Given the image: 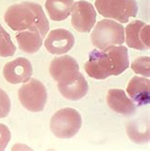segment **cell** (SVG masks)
<instances>
[{"label": "cell", "instance_id": "8992f818", "mask_svg": "<svg viewBox=\"0 0 150 151\" xmlns=\"http://www.w3.org/2000/svg\"><path fill=\"white\" fill-rule=\"evenodd\" d=\"M18 99L26 109L39 112L44 109L48 92L44 84L37 79H29L18 90Z\"/></svg>", "mask_w": 150, "mask_h": 151}, {"label": "cell", "instance_id": "4fadbf2b", "mask_svg": "<svg viewBox=\"0 0 150 151\" xmlns=\"http://www.w3.org/2000/svg\"><path fill=\"white\" fill-rule=\"evenodd\" d=\"M126 92L138 106L150 103V81L148 78L134 76L126 87Z\"/></svg>", "mask_w": 150, "mask_h": 151}, {"label": "cell", "instance_id": "8fae6325", "mask_svg": "<svg viewBox=\"0 0 150 151\" xmlns=\"http://www.w3.org/2000/svg\"><path fill=\"white\" fill-rule=\"evenodd\" d=\"M74 36L66 29H55L50 31L45 41L46 50L51 54H64L74 46Z\"/></svg>", "mask_w": 150, "mask_h": 151}, {"label": "cell", "instance_id": "ffe728a7", "mask_svg": "<svg viewBox=\"0 0 150 151\" xmlns=\"http://www.w3.org/2000/svg\"><path fill=\"white\" fill-rule=\"evenodd\" d=\"M11 131L4 124H0V151L5 150L9 142L11 141Z\"/></svg>", "mask_w": 150, "mask_h": 151}, {"label": "cell", "instance_id": "ba28073f", "mask_svg": "<svg viewBox=\"0 0 150 151\" xmlns=\"http://www.w3.org/2000/svg\"><path fill=\"white\" fill-rule=\"evenodd\" d=\"M96 11L91 3L81 0L73 4L71 10V25L79 32H90L96 23Z\"/></svg>", "mask_w": 150, "mask_h": 151}, {"label": "cell", "instance_id": "7a4b0ae2", "mask_svg": "<svg viewBox=\"0 0 150 151\" xmlns=\"http://www.w3.org/2000/svg\"><path fill=\"white\" fill-rule=\"evenodd\" d=\"M4 20L12 31H38L42 38L50 31V23L41 5L34 2H23L10 6L4 14Z\"/></svg>", "mask_w": 150, "mask_h": 151}, {"label": "cell", "instance_id": "30bf717a", "mask_svg": "<svg viewBox=\"0 0 150 151\" xmlns=\"http://www.w3.org/2000/svg\"><path fill=\"white\" fill-rule=\"evenodd\" d=\"M32 66L29 59L18 57L8 62L3 68V76L10 84L27 83L32 78Z\"/></svg>", "mask_w": 150, "mask_h": 151}, {"label": "cell", "instance_id": "277c9868", "mask_svg": "<svg viewBox=\"0 0 150 151\" xmlns=\"http://www.w3.org/2000/svg\"><path fill=\"white\" fill-rule=\"evenodd\" d=\"M82 127V117L78 111L71 107L57 110L50 122V131L59 139L74 137Z\"/></svg>", "mask_w": 150, "mask_h": 151}, {"label": "cell", "instance_id": "2e32d148", "mask_svg": "<svg viewBox=\"0 0 150 151\" xmlns=\"http://www.w3.org/2000/svg\"><path fill=\"white\" fill-rule=\"evenodd\" d=\"M73 4V0H46L45 7L51 20L63 21L70 16Z\"/></svg>", "mask_w": 150, "mask_h": 151}, {"label": "cell", "instance_id": "9c48e42d", "mask_svg": "<svg viewBox=\"0 0 150 151\" xmlns=\"http://www.w3.org/2000/svg\"><path fill=\"white\" fill-rule=\"evenodd\" d=\"M125 41L128 47L138 50H149L150 26L141 20H134L125 29Z\"/></svg>", "mask_w": 150, "mask_h": 151}, {"label": "cell", "instance_id": "3957f363", "mask_svg": "<svg viewBox=\"0 0 150 151\" xmlns=\"http://www.w3.org/2000/svg\"><path fill=\"white\" fill-rule=\"evenodd\" d=\"M90 38L92 45L100 50L111 46L123 45L125 42V28L113 20L103 19L96 23Z\"/></svg>", "mask_w": 150, "mask_h": 151}, {"label": "cell", "instance_id": "ac0fdd59", "mask_svg": "<svg viewBox=\"0 0 150 151\" xmlns=\"http://www.w3.org/2000/svg\"><path fill=\"white\" fill-rule=\"evenodd\" d=\"M131 68L135 73L144 77L150 76V58L148 56H141L131 63Z\"/></svg>", "mask_w": 150, "mask_h": 151}, {"label": "cell", "instance_id": "52a82bcc", "mask_svg": "<svg viewBox=\"0 0 150 151\" xmlns=\"http://www.w3.org/2000/svg\"><path fill=\"white\" fill-rule=\"evenodd\" d=\"M49 70L51 78L58 84L70 83L80 74L78 63L70 55H62L52 59Z\"/></svg>", "mask_w": 150, "mask_h": 151}, {"label": "cell", "instance_id": "5b68a950", "mask_svg": "<svg viewBox=\"0 0 150 151\" xmlns=\"http://www.w3.org/2000/svg\"><path fill=\"white\" fill-rule=\"evenodd\" d=\"M95 7L102 16L120 23H127L138 14L139 10L136 0H95Z\"/></svg>", "mask_w": 150, "mask_h": 151}, {"label": "cell", "instance_id": "5bb4252c", "mask_svg": "<svg viewBox=\"0 0 150 151\" xmlns=\"http://www.w3.org/2000/svg\"><path fill=\"white\" fill-rule=\"evenodd\" d=\"M61 95L67 100L78 101L84 98L88 91V84L85 76L80 72L76 79L67 84H57Z\"/></svg>", "mask_w": 150, "mask_h": 151}, {"label": "cell", "instance_id": "7c38bea8", "mask_svg": "<svg viewBox=\"0 0 150 151\" xmlns=\"http://www.w3.org/2000/svg\"><path fill=\"white\" fill-rule=\"evenodd\" d=\"M106 103L113 111L125 116H130L136 111V105L134 102L126 96L123 89H109L106 96Z\"/></svg>", "mask_w": 150, "mask_h": 151}, {"label": "cell", "instance_id": "9a60e30c", "mask_svg": "<svg viewBox=\"0 0 150 151\" xmlns=\"http://www.w3.org/2000/svg\"><path fill=\"white\" fill-rule=\"evenodd\" d=\"M16 41L20 50L25 53L33 54L40 50L43 44V38L38 31H26L19 32L16 34Z\"/></svg>", "mask_w": 150, "mask_h": 151}, {"label": "cell", "instance_id": "e0dca14e", "mask_svg": "<svg viewBox=\"0 0 150 151\" xmlns=\"http://www.w3.org/2000/svg\"><path fill=\"white\" fill-rule=\"evenodd\" d=\"M16 51V47L12 43L11 36L6 29L0 25V56L11 57Z\"/></svg>", "mask_w": 150, "mask_h": 151}, {"label": "cell", "instance_id": "d6986e66", "mask_svg": "<svg viewBox=\"0 0 150 151\" xmlns=\"http://www.w3.org/2000/svg\"><path fill=\"white\" fill-rule=\"evenodd\" d=\"M11 111V99L6 91L0 88V119L5 118Z\"/></svg>", "mask_w": 150, "mask_h": 151}, {"label": "cell", "instance_id": "6da1fadb", "mask_svg": "<svg viewBox=\"0 0 150 151\" xmlns=\"http://www.w3.org/2000/svg\"><path fill=\"white\" fill-rule=\"evenodd\" d=\"M129 67L127 49L123 46H111L106 50H93L85 64V70L89 77L104 80L122 74Z\"/></svg>", "mask_w": 150, "mask_h": 151}]
</instances>
